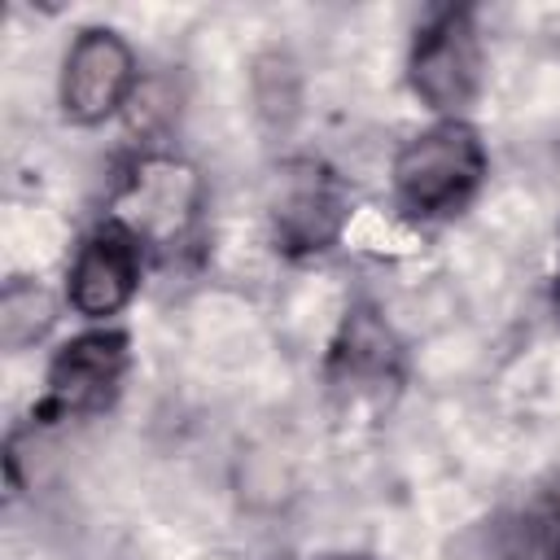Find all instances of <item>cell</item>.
<instances>
[{
  "label": "cell",
  "instance_id": "cell-1",
  "mask_svg": "<svg viewBox=\"0 0 560 560\" xmlns=\"http://www.w3.org/2000/svg\"><path fill=\"white\" fill-rule=\"evenodd\" d=\"M486 171L481 136L464 118H442L394 158V192L411 214H446L472 197Z\"/></svg>",
  "mask_w": 560,
  "mask_h": 560
},
{
  "label": "cell",
  "instance_id": "cell-2",
  "mask_svg": "<svg viewBox=\"0 0 560 560\" xmlns=\"http://www.w3.org/2000/svg\"><path fill=\"white\" fill-rule=\"evenodd\" d=\"M411 88L429 109H464L481 83V44L468 9L433 13L411 48Z\"/></svg>",
  "mask_w": 560,
  "mask_h": 560
},
{
  "label": "cell",
  "instance_id": "cell-3",
  "mask_svg": "<svg viewBox=\"0 0 560 560\" xmlns=\"http://www.w3.org/2000/svg\"><path fill=\"white\" fill-rule=\"evenodd\" d=\"M136 83V57L118 31L88 26L66 52L61 66V109L74 122L109 118Z\"/></svg>",
  "mask_w": 560,
  "mask_h": 560
},
{
  "label": "cell",
  "instance_id": "cell-4",
  "mask_svg": "<svg viewBox=\"0 0 560 560\" xmlns=\"http://www.w3.org/2000/svg\"><path fill=\"white\" fill-rule=\"evenodd\" d=\"M127 372V337L122 332H83L66 341L48 368V389L39 416H92L114 402L118 381Z\"/></svg>",
  "mask_w": 560,
  "mask_h": 560
},
{
  "label": "cell",
  "instance_id": "cell-5",
  "mask_svg": "<svg viewBox=\"0 0 560 560\" xmlns=\"http://www.w3.org/2000/svg\"><path fill=\"white\" fill-rule=\"evenodd\" d=\"M140 280V236L109 219L101 223L74 254L70 267V306L88 319L118 315Z\"/></svg>",
  "mask_w": 560,
  "mask_h": 560
},
{
  "label": "cell",
  "instance_id": "cell-6",
  "mask_svg": "<svg viewBox=\"0 0 560 560\" xmlns=\"http://www.w3.org/2000/svg\"><path fill=\"white\" fill-rule=\"evenodd\" d=\"M341 188L319 162H289L276 175L271 192V223L276 241L293 254L328 249L341 232Z\"/></svg>",
  "mask_w": 560,
  "mask_h": 560
},
{
  "label": "cell",
  "instance_id": "cell-7",
  "mask_svg": "<svg viewBox=\"0 0 560 560\" xmlns=\"http://www.w3.org/2000/svg\"><path fill=\"white\" fill-rule=\"evenodd\" d=\"M332 376L337 385H354V389H376L394 376V346L389 332L372 319V311H359L346 324V337L332 350Z\"/></svg>",
  "mask_w": 560,
  "mask_h": 560
},
{
  "label": "cell",
  "instance_id": "cell-8",
  "mask_svg": "<svg viewBox=\"0 0 560 560\" xmlns=\"http://www.w3.org/2000/svg\"><path fill=\"white\" fill-rule=\"evenodd\" d=\"M52 324V298L35 280H9L0 293V341L9 350H22L39 341Z\"/></svg>",
  "mask_w": 560,
  "mask_h": 560
},
{
  "label": "cell",
  "instance_id": "cell-9",
  "mask_svg": "<svg viewBox=\"0 0 560 560\" xmlns=\"http://www.w3.org/2000/svg\"><path fill=\"white\" fill-rule=\"evenodd\" d=\"M556 306H560V276H556Z\"/></svg>",
  "mask_w": 560,
  "mask_h": 560
},
{
  "label": "cell",
  "instance_id": "cell-10",
  "mask_svg": "<svg viewBox=\"0 0 560 560\" xmlns=\"http://www.w3.org/2000/svg\"><path fill=\"white\" fill-rule=\"evenodd\" d=\"M332 560H363V556H332Z\"/></svg>",
  "mask_w": 560,
  "mask_h": 560
}]
</instances>
